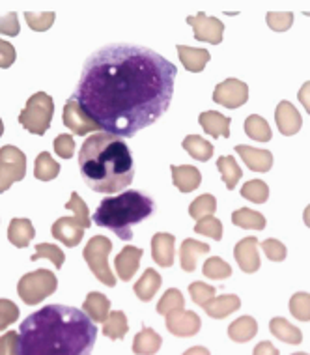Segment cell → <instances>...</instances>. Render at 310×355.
<instances>
[{"label": "cell", "mask_w": 310, "mask_h": 355, "mask_svg": "<svg viewBox=\"0 0 310 355\" xmlns=\"http://www.w3.org/2000/svg\"><path fill=\"white\" fill-rule=\"evenodd\" d=\"M79 168L86 185L96 193H116L131 185L135 165L123 139L105 131L88 137L80 148Z\"/></svg>", "instance_id": "3"}, {"label": "cell", "mask_w": 310, "mask_h": 355, "mask_svg": "<svg viewBox=\"0 0 310 355\" xmlns=\"http://www.w3.org/2000/svg\"><path fill=\"white\" fill-rule=\"evenodd\" d=\"M290 313L299 322H310V294L298 292L290 300Z\"/></svg>", "instance_id": "40"}, {"label": "cell", "mask_w": 310, "mask_h": 355, "mask_svg": "<svg viewBox=\"0 0 310 355\" xmlns=\"http://www.w3.org/2000/svg\"><path fill=\"white\" fill-rule=\"evenodd\" d=\"M292 355H309V354H304V352H298V354H292Z\"/></svg>", "instance_id": "56"}, {"label": "cell", "mask_w": 310, "mask_h": 355, "mask_svg": "<svg viewBox=\"0 0 310 355\" xmlns=\"http://www.w3.org/2000/svg\"><path fill=\"white\" fill-rule=\"evenodd\" d=\"M247 99H249V86L239 79L223 80L213 92V101L226 109H237L247 103Z\"/></svg>", "instance_id": "10"}, {"label": "cell", "mask_w": 310, "mask_h": 355, "mask_svg": "<svg viewBox=\"0 0 310 355\" xmlns=\"http://www.w3.org/2000/svg\"><path fill=\"white\" fill-rule=\"evenodd\" d=\"M66 208L74 211V217H60L58 220H55V225L51 228L53 238L58 239L66 247H77L85 236L86 228L92 227L88 206L80 198L79 193H71L69 200L66 202Z\"/></svg>", "instance_id": "5"}, {"label": "cell", "mask_w": 310, "mask_h": 355, "mask_svg": "<svg viewBox=\"0 0 310 355\" xmlns=\"http://www.w3.org/2000/svg\"><path fill=\"white\" fill-rule=\"evenodd\" d=\"M239 306H241V300L234 294H225L219 295V297H213L206 306H204V311L207 313V316H212L215 320H223L226 316H230L232 313H236L239 311Z\"/></svg>", "instance_id": "22"}, {"label": "cell", "mask_w": 310, "mask_h": 355, "mask_svg": "<svg viewBox=\"0 0 310 355\" xmlns=\"http://www.w3.org/2000/svg\"><path fill=\"white\" fill-rule=\"evenodd\" d=\"M217 168H219L221 176H223V182L228 189H234L237 185V182L241 180L243 172H241V166L237 165V161L232 157V155H223L217 159Z\"/></svg>", "instance_id": "32"}, {"label": "cell", "mask_w": 310, "mask_h": 355, "mask_svg": "<svg viewBox=\"0 0 310 355\" xmlns=\"http://www.w3.org/2000/svg\"><path fill=\"white\" fill-rule=\"evenodd\" d=\"M26 174V155L19 148H0V193L12 187L15 182H21Z\"/></svg>", "instance_id": "9"}, {"label": "cell", "mask_w": 310, "mask_h": 355, "mask_svg": "<svg viewBox=\"0 0 310 355\" xmlns=\"http://www.w3.org/2000/svg\"><path fill=\"white\" fill-rule=\"evenodd\" d=\"M161 275L155 270H146L144 275L140 277L139 281L135 282V294L140 301H152L153 295L157 294V290L161 288Z\"/></svg>", "instance_id": "28"}, {"label": "cell", "mask_w": 310, "mask_h": 355, "mask_svg": "<svg viewBox=\"0 0 310 355\" xmlns=\"http://www.w3.org/2000/svg\"><path fill=\"white\" fill-rule=\"evenodd\" d=\"M176 245V236L166 232H159L152 238V258L161 268H171L174 263V249Z\"/></svg>", "instance_id": "17"}, {"label": "cell", "mask_w": 310, "mask_h": 355, "mask_svg": "<svg viewBox=\"0 0 310 355\" xmlns=\"http://www.w3.org/2000/svg\"><path fill=\"white\" fill-rule=\"evenodd\" d=\"M176 75L155 51L112 43L88 56L74 98L101 131L131 139L171 107Z\"/></svg>", "instance_id": "1"}, {"label": "cell", "mask_w": 310, "mask_h": 355, "mask_svg": "<svg viewBox=\"0 0 310 355\" xmlns=\"http://www.w3.org/2000/svg\"><path fill=\"white\" fill-rule=\"evenodd\" d=\"M256 333H258V324L252 316H241L228 325V337L234 343H249L256 337Z\"/></svg>", "instance_id": "26"}, {"label": "cell", "mask_w": 310, "mask_h": 355, "mask_svg": "<svg viewBox=\"0 0 310 355\" xmlns=\"http://www.w3.org/2000/svg\"><path fill=\"white\" fill-rule=\"evenodd\" d=\"M42 258H47L51 262L55 263L56 268L60 270L62 266H64V251H62L60 247L56 245H51V243H40L36 245V252L32 254V262H36V260H42Z\"/></svg>", "instance_id": "41"}, {"label": "cell", "mask_w": 310, "mask_h": 355, "mask_svg": "<svg viewBox=\"0 0 310 355\" xmlns=\"http://www.w3.org/2000/svg\"><path fill=\"white\" fill-rule=\"evenodd\" d=\"M236 152L252 172H269L273 166V153L269 150L239 144V146H236Z\"/></svg>", "instance_id": "16"}, {"label": "cell", "mask_w": 310, "mask_h": 355, "mask_svg": "<svg viewBox=\"0 0 310 355\" xmlns=\"http://www.w3.org/2000/svg\"><path fill=\"white\" fill-rule=\"evenodd\" d=\"M298 99L301 101V105L304 107V110H307V112L310 114V80L301 86V90L298 92Z\"/></svg>", "instance_id": "52"}, {"label": "cell", "mask_w": 310, "mask_h": 355, "mask_svg": "<svg viewBox=\"0 0 310 355\" xmlns=\"http://www.w3.org/2000/svg\"><path fill=\"white\" fill-rule=\"evenodd\" d=\"M183 309H185V300H183L182 292L176 290V288L166 290L161 301L157 303V313L163 314V316L174 313V311H183Z\"/></svg>", "instance_id": "39"}, {"label": "cell", "mask_w": 310, "mask_h": 355, "mask_svg": "<svg viewBox=\"0 0 310 355\" xmlns=\"http://www.w3.org/2000/svg\"><path fill=\"white\" fill-rule=\"evenodd\" d=\"M83 313L94 322V324H105V320L110 314V301L107 295L99 292H90L83 303Z\"/></svg>", "instance_id": "20"}, {"label": "cell", "mask_w": 310, "mask_h": 355, "mask_svg": "<svg viewBox=\"0 0 310 355\" xmlns=\"http://www.w3.org/2000/svg\"><path fill=\"white\" fill-rule=\"evenodd\" d=\"M261 251L266 252V257H268L269 260H273V262H282L286 258V254H288L284 243L273 238L261 241Z\"/></svg>", "instance_id": "47"}, {"label": "cell", "mask_w": 310, "mask_h": 355, "mask_svg": "<svg viewBox=\"0 0 310 355\" xmlns=\"http://www.w3.org/2000/svg\"><path fill=\"white\" fill-rule=\"evenodd\" d=\"M15 58H17L15 47L10 42L0 40V68H10L13 62H15Z\"/></svg>", "instance_id": "50"}, {"label": "cell", "mask_w": 310, "mask_h": 355, "mask_svg": "<svg viewBox=\"0 0 310 355\" xmlns=\"http://www.w3.org/2000/svg\"><path fill=\"white\" fill-rule=\"evenodd\" d=\"M178 55H180V60L185 69L193 71V73H200L212 58L209 51L195 49V47H187V45H178Z\"/></svg>", "instance_id": "25"}, {"label": "cell", "mask_w": 310, "mask_h": 355, "mask_svg": "<svg viewBox=\"0 0 310 355\" xmlns=\"http://www.w3.org/2000/svg\"><path fill=\"white\" fill-rule=\"evenodd\" d=\"M187 23L193 26L195 31V37L198 42L213 43L219 45L223 42V34H225V25L221 23L219 19L209 17L204 12H198L196 15H189Z\"/></svg>", "instance_id": "11"}, {"label": "cell", "mask_w": 310, "mask_h": 355, "mask_svg": "<svg viewBox=\"0 0 310 355\" xmlns=\"http://www.w3.org/2000/svg\"><path fill=\"white\" fill-rule=\"evenodd\" d=\"M163 344V338L152 327H144L133 340L135 355H155Z\"/></svg>", "instance_id": "27"}, {"label": "cell", "mask_w": 310, "mask_h": 355, "mask_svg": "<svg viewBox=\"0 0 310 355\" xmlns=\"http://www.w3.org/2000/svg\"><path fill=\"white\" fill-rule=\"evenodd\" d=\"M268 26L275 32H286L293 23V13L292 12H269L266 15Z\"/></svg>", "instance_id": "45"}, {"label": "cell", "mask_w": 310, "mask_h": 355, "mask_svg": "<svg viewBox=\"0 0 310 355\" xmlns=\"http://www.w3.org/2000/svg\"><path fill=\"white\" fill-rule=\"evenodd\" d=\"M62 122L69 131H74L75 135H86L90 131H101L99 125L94 120H92L88 114H86L83 107L79 105V101L75 98H71L64 107V114H62Z\"/></svg>", "instance_id": "12"}, {"label": "cell", "mask_w": 310, "mask_h": 355, "mask_svg": "<svg viewBox=\"0 0 310 355\" xmlns=\"http://www.w3.org/2000/svg\"><path fill=\"white\" fill-rule=\"evenodd\" d=\"M155 211L152 196L142 191H123L116 196H107L99 202L92 223L109 228L120 239H133L135 225H139Z\"/></svg>", "instance_id": "4"}, {"label": "cell", "mask_w": 310, "mask_h": 355, "mask_svg": "<svg viewBox=\"0 0 310 355\" xmlns=\"http://www.w3.org/2000/svg\"><path fill=\"white\" fill-rule=\"evenodd\" d=\"M202 320L200 316L193 311H174L166 314V329L171 331L174 337H195L200 331Z\"/></svg>", "instance_id": "13"}, {"label": "cell", "mask_w": 310, "mask_h": 355, "mask_svg": "<svg viewBox=\"0 0 310 355\" xmlns=\"http://www.w3.org/2000/svg\"><path fill=\"white\" fill-rule=\"evenodd\" d=\"M60 172V165L58 161H55L51 157L49 152H42L36 157V163H34V176L42 182H51L55 180Z\"/></svg>", "instance_id": "34"}, {"label": "cell", "mask_w": 310, "mask_h": 355, "mask_svg": "<svg viewBox=\"0 0 310 355\" xmlns=\"http://www.w3.org/2000/svg\"><path fill=\"white\" fill-rule=\"evenodd\" d=\"M303 220H304V225H307V227L310 228V206H307V208H304Z\"/></svg>", "instance_id": "54"}, {"label": "cell", "mask_w": 310, "mask_h": 355, "mask_svg": "<svg viewBox=\"0 0 310 355\" xmlns=\"http://www.w3.org/2000/svg\"><path fill=\"white\" fill-rule=\"evenodd\" d=\"M234 257H236L237 266L241 268L245 273H255L260 270V251H258V239L255 236L241 239L236 247H234Z\"/></svg>", "instance_id": "14"}, {"label": "cell", "mask_w": 310, "mask_h": 355, "mask_svg": "<svg viewBox=\"0 0 310 355\" xmlns=\"http://www.w3.org/2000/svg\"><path fill=\"white\" fill-rule=\"evenodd\" d=\"M252 355H280L279 349L275 348L273 344L268 343V340H264V343L256 344L255 352H252Z\"/></svg>", "instance_id": "51"}, {"label": "cell", "mask_w": 310, "mask_h": 355, "mask_svg": "<svg viewBox=\"0 0 310 355\" xmlns=\"http://www.w3.org/2000/svg\"><path fill=\"white\" fill-rule=\"evenodd\" d=\"M183 355H209V352L206 348H202V346H193V348H189Z\"/></svg>", "instance_id": "53"}, {"label": "cell", "mask_w": 310, "mask_h": 355, "mask_svg": "<svg viewBox=\"0 0 310 355\" xmlns=\"http://www.w3.org/2000/svg\"><path fill=\"white\" fill-rule=\"evenodd\" d=\"M172 172V182L176 185V189H180L182 193H191V191H195L200 187L202 176L200 171L193 165H172L171 166Z\"/></svg>", "instance_id": "19"}, {"label": "cell", "mask_w": 310, "mask_h": 355, "mask_svg": "<svg viewBox=\"0 0 310 355\" xmlns=\"http://www.w3.org/2000/svg\"><path fill=\"white\" fill-rule=\"evenodd\" d=\"M55 152L62 159H69L75 153V141L71 135H58L55 139Z\"/></svg>", "instance_id": "48"}, {"label": "cell", "mask_w": 310, "mask_h": 355, "mask_svg": "<svg viewBox=\"0 0 310 355\" xmlns=\"http://www.w3.org/2000/svg\"><path fill=\"white\" fill-rule=\"evenodd\" d=\"M209 252V245L207 243H200L196 239H185L180 249V262H182V270L187 273H193L196 270V260L202 254Z\"/></svg>", "instance_id": "23"}, {"label": "cell", "mask_w": 310, "mask_h": 355, "mask_svg": "<svg viewBox=\"0 0 310 355\" xmlns=\"http://www.w3.org/2000/svg\"><path fill=\"white\" fill-rule=\"evenodd\" d=\"M140 258H142V249H137L133 245H128L126 249H122V252L116 257L114 260V268L118 277L122 279V281H131L139 270V262Z\"/></svg>", "instance_id": "18"}, {"label": "cell", "mask_w": 310, "mask_h": 355, "mask_svg": "<svg viewBox=\"0 0 310 355\" xmlns=\"http://www.w3.org/2000/svg\"><path fill=\"white\" fill-rule=\"evenodd\" d=\"M36 236L34 225L28 219H12L10 228H8V239L10 243L19 249H25L31 245V241Z\"/></svg>", "instance_id": "24"}, {"label": "cell", "mask_w": 310, "mask_h": 355, "mask_svg": "<svg viewBox=\"0 0 310 355\" xmlns=\"http://www.w3.org/2000/svg\"><path fill=\"white\" fill-rule=\"evenodd\" d=\"M56 288L58 281L55 273H51L49 270H36L21 277V281L17 282V294L26 305H37L45 297L55 294Z\"/></svg>", "instance_id": "8"}, {"label": "cell", "mask_w": 310, "mask_h": 355, "mask_svg": "<svg viewBox=\"0 0 310 355\" xmlns=\"http://www.w3.org/2000/svg\"><path fill=\"white\" fill-rule=\"evenodd\" d=\"M0 34L6 36H17L19 34V17L15 12H10L6 15H0Z\"/></svg>", "instance_id": "49"}, {"label": "cell", "mask_w": 310, "mask_h": 355, "mask_svg": "<svg viewBox=\"0 0 310 355\" xmlns=\"http://www.w3.org/2000/svg\"><path fill=\"white\" fill-rule=\"evenodd\" d=\"M275 120H277V128L282 135L292 137L298 131H301L303 125V118L299 114V110L293 107L290 101H280L275 110Z\"/></svg>", "instance_id": "15"}, {"label": "cell", "mask_w": 310, "mask_h": 355, "mask_svg": "<svg viewBox=\"0 0 310 355\" xmlns=\"http://www.w3.org/2000/svg\"><path fill=\"white\" fill-rule=\"evenodd\" d=\"M129 331L128 318H126V313L122 311H114V313L109 314V318L105 320L103 324V335L109 337L110 340H120V338L126 337V333Z\"/></svg>", "instance_id": "33"}, {"label": "cell", "mask_w": 310, "mask_h": 355, "mask_svg": "<svg viewBox=\"0 0 310 355\" xmlns=\"http://www.w3.org/2000/svg\"><path fill=\"white\" fill-rule=\"evenodd\" d=\"M202 129L212 137H230V118L223 116L217 110H206L198 116Z\"/></svg>", "instance_id": "21"}, {"label": "cell", "mask_w": 310, "mask_h": 355, "mask_svg": "<svg viewBox=\"0 0 310 355\" xmlns=\"http://www.w3.org/2000/svg\"><path fill=\"white\" fill-rule=\"evenodd\" d=\"M241 196L250 200L252 204H264L268 202L269 198V187L266 182L261 180H250L241 187Z\"/></svg>", "instance_id": "38"}, {"label": "cell", "mask_w": 310, "mask_h": 355, "mask_svg": "<svg viewBox=\"0 0 310 355\" xmlns=\"http://www.w3.org/2000/svg\"><path fill=\"white\" fill-rule=\"evenodd\" d=\"M98 327L75 306L47 305L21 324L17 355H92Z\"/></svg>", "instance_id": "2"}, {"label": "cell", "mask_w": 310, "mask_h": 355, "mask_svg": "<svg viewBox=\"0 0 310 355\" xmlns=\"http://www.w3.org/2000/svg\"><path fill=\"white\" fill-rule=\"evenodd\" d=\"M232 223L239 228H249V230H264L266 228V217L260 211L250 208L236 209L232 214Z\"/></svg>", "instance_id": "30"}, {"label": "cell", "mask_w": 310, "mask_h": 355, "mask_svg": "<svg viewBox=\"0 0 310 355\" xmlns=\"http://www.w3.org/2000/svg\"><path fill=\"white\" fill-rule=\"evenodd\" d=\"M202 273L206 279H213V281H223V279H228L232 275V268L228 263L219 257L207 258L204 262V268H202Z\"/></svg>", "instance_id": "36"}, {"label": "cell", "mask_w": 310, "mask_h": 355, "mask_svg": "<svg viewBox=\"0 0 310 355\" xmlns=\"http://www.w3.org/2000/svg\"><path fill=\"white\" fill-rule=\"evenodd\" d=\"M182 146L185 148V152L196 161H209L213 155V146L206 139H202L198 135H189L183 139Z\"/></svg>", "instance_id": "31"}, {"label": "cell", "mask_w": 310, "mask_h": 355, "mask_svg": "<svg viewBox=\"0 0 310 355\" xmlns=\"http://www.w3.org/2000/svg\"><path fill=\"white\" fill-rule=\"evenodd\" d=\"M25 19L32 31L45 32V31H49L51 26H53L56 15H55V12H43V13L26 12Z\"/></svg>", "instance_id": "43"}, {"label": "cell", "mask_w": 310, "mask_h": 355, "mask_svg": "<svg viewBox=\"0 0 310 355\" xmlns=\"http://www.w3.org/2000/svg\"><path fill=\"white\" fill-rule=\"evenodd\" d=\"M112 251V243L109 238L105 236H94V238L86 243L83 257H85L86 263L90 266V271L96 275L99 282H103L105 286H114L116 277L110 271L109 266V254Z\"/></svg>", "instance_id": "7"}, {"label": "cell", "mask_w": 310, "mask_h": 355, "mask_svg": "<svg viewBox=\"0 0 310 355\" xmlns=\"http://www.w3.org/2000/svg\"><path fill=\"white\" fill-rule=\"evenodd\" d=\"M269 331L275 337L288 344H301L303 343V333L299 327L292 325L286 318H273L269 322Z\"/></svg>", "instance_id": "29"}, {"label": "cell", "mask_w": 310, "mask_h": 355, "mask_svg": "<svg viewBox=\"0 0 310 355\" xmlns=\"http://www.w3.org/2000/svg\"><path fill=\"white\" fill-rule=\"evenodd\" d=\"M245 133L252 139V141L260 142H269L271 141V128L266 118L258 116V114H250L247 120H245Z\"/></svg>", "instance_id": "35"}, {"label": "cell", "mask_w": 310, "mask_h": 355, "mask_svg": "<svg viewBox=\"0 0 310 355\" xmlns=\"http://www.w3.org/2000/svg\"><path fill=\"white\" fill-rule=\"evenodd\" d=\"M55 114V103L49 94L37 92L28 98L26 107L19 114L21 125L34 135H45V131L51 128Z\"/></svg>", "instance_id": "6"}, {"label": "cell", "mask_w": 310, "mask_h": 355, "mask_svg": "<svg viewBox=\"0 0 310 355\" xmlns=\"http://www.w3.org/2000/svg\"><path fill=\"white\" fill-rule=\"evenodd\" d=\"M19 320V306L10 300H0V331Z\"/></svg>", "instance_id": "46"}, {"label": "cell", "mask_w": 310, "mask_h": 355, "mask_svg": "<svg viewBox=\"0 0 310 355\" xmlns=\"http://www.w3.org/2000/svg\"><path fill=\"white\" fill-rule=\"evenodd\" d=\"M2 133H4V123H2V120H0V137H2Z\"/></svg>", "instance_id": "55"}, {"label": "cell", "mask_w": 310, "mask_h": 355, "mask_svg": "<svg viewBox=\"0 0 310 355\" xmlns=\"http://www.w3.org/2000/svg\"><path fill=\"white\" fill-rule=\"evenodd\" d=\"M189 294H191V297H193L196 305L206 306L215 297V288L206 284V282H193L189 286Z\"/></svg>", "instance_id": "44"}, {"label": "cell", "mask_w": 310, "mask_h": 355, "mask_svg": "<svg viewBox=\"0 0 310 355\" xmlns=\"http://www.w3.org/2000/svg\"><path fill=\"white\" fill-rule=\"evenodd\" d=\"M215 209H217V200H215V196L202 195L191 202V206H189V215H191L193 219L200 220L204 219V217H209V215L215 214Z\"/></svg>", "instance_id": "37"}, {"label": "cell", "mask_w": 310, "mask_h": 355, "mask_svg": "<svg viewBox=\"0 0 310 355\" xmlns=\"http://www.w3.org/2000/svg\"><path fill=\"white\" fill-rule=\"evenodd\" d=\"M195 232L200 234V236H207V238H213L215 241H219L223 238V223H221L217 217H204L195 225Z\"/></svg>", "instance_id": "42"}]
</instances>
